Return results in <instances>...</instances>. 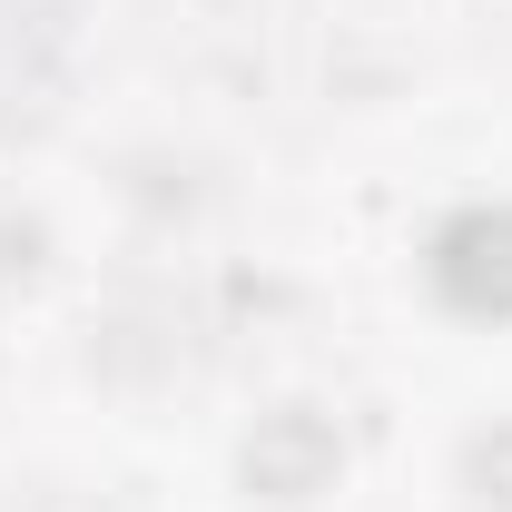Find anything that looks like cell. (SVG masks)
<instances>
[{
	"instance_id": "1",
	"label": "cell",
	"mask_w": 512,
	"mask_h": 512,
	"mask_svg": "<svg viewBox=\"0 0 512 512\" xmlns=\"http://www.w3.org/2000/svg\"><path fill=\"white\" fill-rule=\"evenodd\" d=\"M434 296L473 325H503L512 316V207H463L434 227V256H424Z\"/></svg>"
}]
</instances>
